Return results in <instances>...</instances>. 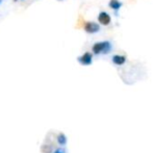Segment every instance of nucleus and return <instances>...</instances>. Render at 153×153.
<instances>
[{"instance_id": "11", "label": "nucleus", "mask_w": 153, "mask_h": 153, "mask_svg": "<svg viewBox=\"0 0 153 153\" xmlns=\"http://www.w3.org/2000/svg\"><path fill=\"white\" fill-rule=\"evenodd\" d=\"M59 1H62V0H59Z\"/></svg>"}, {"instance_id": "9", "label": "nucleus", "mask_w": 153, "mask_h": 153, "mask_svg": "<svg viewBox=\"0 0 153 153\" xmlns=\"http://www.w3.org/2000/svg\"><path fill=\"white\" fill-rule=\"evenodd\" d=\"M1 2H2V0H0V4H1Z\"/></svg>"}, {"instance_id": "3", "label": "nucleus", "mask_w": 153, "mask_h": 153, "mask_svg": "<svg viewBox=\"0 0 153 153\" xmlns=\"http://www.w3.org/2000/svg\"><path fill=\"white\" fill-rule=\"evenodd\" d=\"M99 29H100V26L95 22H87L85 24V30L87 31L88 33H95V32H98Z\"/></svg>"}, {"instance_id": "4", "label": "nucleus", "mask_w": 153, "mask_h": 153, "mask_svg": "<svg viewBox=\"0 0 153 153\" xmlns=\"http://www.w3.org/2000/svg\"><path fill=\"white\" fill-rule=\"evenodd\" d=\"M98 21L100 24L102 25H108L111 23V16H109L107 13L101 12L98 16Z\"/></svg>"}, {"instance_id": "7", "label": "nucleus", "mask_w": 153, "mask_h": 153, "mask_svg": "<svg viewBox=\"0 0 153 153\" xmlns=\"http://www.w3.org/2000/svg\"><path fill=\"white\" fill-rule=\"evenodd\" d=\"M56 140H57V143H59L61 146H65L67 144V137H66V134H64V133H59V134L57 135Z\"/></svg>"}, {"instance_id": "6", "label": "nucleus", "mask_w": 153, "mask_h": 153, "mask_svg": "<svg viewBox=\"0 0 153 153\" xmlns=\"http://www.w3.org/2000/svg\"><path fill=\"white\" fill-rule=\"evenodd\" d=\"M109 6H111L114 10L117 12V10H119L120 8H121L122 3L119 1V0H111V1H109Z\"/></svg>"}, {"instance_id": "2", "label": "nucleus", "mask_w": 153, "mask_h": 153, "mask_svg": "<svg viewBox=\"0 0 153 153\" xmlns=\"http://www.w3.org/2000/svg\"><path fill=\"white\" fill-rule=\"evenodd\" d=\"M77 61H78L80 65H82V66H90L93 62V55L90 52H85L81 56H79L77 59Z\"/></svg>"}, {"instance_id": "5", "label": "nucleus", "mask_w": 153, "mask_h": 153, "mask_svg": "<svg viewBox=\"0 0 153 153\" xmlns=\"http://www.w3.org/2000/svg\"><path fill=\"white\" fill-rule=\"evenodd\" d=\"M111 61L115 65H117V66H122V65H124L125 62H126V57L124 56V55H114L113 59H111Z\"/></svg>"}, {"instance_id": "8", "label": "nucleus", "mask_w": 153, "mask_h": 153, "mask_svg": "<svg viewBox=\"0 0 153 153\" xmlns=\"http://www.w3.org/2000/svg\"><path fill=\"white\" fill-rule=\"evenodd\" d=\"M53 153H66V152H65V150L62 149V148H57V149L55 150Z\"/></svg>"}, {"instance_id": "10", "label": "nucleus", "mask_w": 153, "mask_h": 153, "mask_svg": "<svg viewBox=\"0 0 153 153\" xmlns=\"http://www.w3.org/2000/svg\"><path fill=\"white\" fill-rule=\"evenodd\" d=\"M15 1H18V0H15Z\"/></svg>"}, {"instance_id": "1", "label": "nucleus", "mask_w": 153, "mask_h": 153, "mask_svg": "<svg viewBox=\"0 0 153 153\" xmlns=\"http://www.w3.org/2000/svg\"><path fill=\"white\" fill-rule=\"evenodd\" d=\"M111 50V45L108 41L98 42L92 47V51L94 54H107Z\"/></svg>"}]
</instances>
